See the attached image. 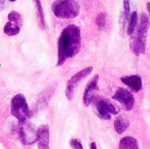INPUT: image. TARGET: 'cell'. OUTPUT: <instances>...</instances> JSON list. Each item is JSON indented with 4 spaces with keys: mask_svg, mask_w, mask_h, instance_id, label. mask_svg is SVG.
Wrapping results in <instances>:
<instances>
[{
    "mask_svg": "<svg viewBox=\"0 0 150 149\" xmlns=\"http://www.w3.org/2000/svg\"><path fill=\"white\" fill-rule=\"evenodd\" d=\"M9 22H14V23H22V18L21 15L18 12L12 11L8 14Z\"/></svg>",
    "mask_w": 150,
    "mask_h": 149,
    "instance_id": "19",
    "label": "cell"
},
{
    "mask_svg": "<svg viewBox=\"0 0 150 149\" xmlns=\"http://www.w3.org/2000/svg\"><path fill=\"white\" fill-rule=\"evenodd\" d=\"M21 26H22V23L8 22L4 26L3 31L8 36H15L20 32Z\"/></svg>",
    "mask_w": 150,
    "mask_h": 149,
    "instance_id": "14",
    "label": "cell"
},
{
    "mask_svg": "<svg viewBox=\"0 0 150 149\" xmlns=\"http://www.w3.org/2000/svg\"><path fill=\"white\" fill-rule=\"evenodd\" d=\"M119 149H139V145L135 138L125 136L122 138L119 143Z\"/></svg>",
    "mask_w": 150,
    "mask_h": 149,
    "instance_id": "12",
    "label": "cell"
},
{
    "mask_svg": "<svg viewBox=\"0 0 150 149\" xmlns=\"http://www.w3.org/2000/svg\"><path fill=\"white\" fill-rule=\"evenodd\" d=\"M123 5H124V10L122 14V18H123V23H126L129 21L130 16V6L129 0H123Z\"/></svg>",
    "mask_w": 150,
    "mask_h": 149,
    "instance_id": "17",
    "label": "cell"
},
{
    "mask_svg": "<svg viewBox=\"0 0 150 149\" xmlns=\"http://www.w3.org/2000/svg\"><path fill=\"white\" fill-rule=\"evenodd\" d=\"M107 14L105 12H101L98 14L96 18V24L99 30H103L106 23Z\"/></svg>",
    "mask_w": 150,
    "mask_h": 149,
    "instance_id": "16",
    "label": "cell"
},
{
    "mask_svg": "<svg viewBox=\"0 0 150 149\" xmlns=\"http://www.w3.org/2000/svg\"><path fill=\"white\" fill-rule=\"evenodd\" d=\"M52 11L58 18L70 19L79 14L80 6L74 0H57L53 3Z\"/></svg>",
    "mask_w": 150,
    "mask_h": 149,
    "instance_id": "3",
    "label": "cell"
},
{
    "mask_svg": "<svg viewBox=\"0 0 150 149\" xmlns=\"http://www.w3.org/2000/svg\"><path fill=\"white\" fill-rule=\"evenodd\" d=\"M19 136L24 144L29 145L37 141V130H35L27 121L20 123Z\"/></svg>",
    "mask_w": 150,
    "mask_h": 149,
    "instance_id": "6",
    "label": "cell"
},
{
    "mask_svg": "<svg viewBox=\"0 0 150 149\" xmlns=\"http://www.w3.org/2000/svg\"><path fill=\"white\" fill-rule=\"evenodd\" d=\"M35 5L37 7L38 13V16H39V20H40L41 26L42 28H45V18H44V12H43V8L41 4L40 0H35Z\"/></svg>",
    "mask_w": 150,
    "mask_h": 149,
    "instance_id": "18",
    "label": "cell"
},
{
    "mask_svg": "<svg viewBox=\"0 0 150 149\" xmlns=\"http://www.w3.org/2000/svg\"><path fill=\"white\" fill-rule=\"evenodd\" d=\"M11 2H15V1H16V0H10Z\"/></svg>",
    "mask_w": 150,
    "mask_h": 149,
    "instance_id": "24",
    "label": "cell"
},
{
    "mask_svg": "<svg viewBox=\"0 0 150 149\" xmlns=\"http://www.w3.org/2000/svg\"><path fill=\"white\" fill-rule=\"evenodd\" d=\"M50 130L47 125L41 126L37 130V141L38 149H49Z\"/></svg>",
    "mask_w": 150,
    "mask_h": 149,
    "instance_id": "10",
    "label": "cell"
},
{
    "mask_svg": "<svg viewBox=\"0 0 150 149\" xmlns=\"http://www.w3.org/2000/svg\"><path fill=\"white\" fill-rule=\"evenodd\" d=\"M149 25V19L146 14H142L141 22L139 24L138 30L137 35L131 42L130 46L132 51L137 56H139L145 52V46H146V37H147L148 30Z\"/></svg>",
    "mask_w": 150,
    "mask_h": 149,
    "instance_id": "2",
    "label": "cell"
},
{
    "mask_svg": "<svg viewBox=\"0 0 150 149\" xmlns=\"http://www.w3.org/2000/svg\"><path fill=\"white\" fill-rule=\"evenodd\" d=\"M96 109L99 117L103 120H110L112 115L117 114V109L105 99H99L96 104Z\"/></svg>",
    "mask_w": 150,
    "mask_h": 149,
    "instance_id": "8",
    "label": "cell"
},
{
    "mask_svg": "<svg viewBox=\"0 0 150 149\" xmlns=\"http://www.w3.org/2000/svg\"><path fill=\"white\" fill-rule=\"evenodd\" d=\"M90 149H98L97 148V145H96V143L94 142H93L90 144Z\"/></svg>",
    "mask_w": 150,
    "mask_h": 149,
    "instance_id": "22",
    "label": "cell"
},
{
    "mask_svg": "<svg viewBox=\"0 0 150 149\" xmlns=\"http://www.w3.org/2000/svg\"><path fill=\"white\" fill-rule=\"evenodd\" d=\"M69 145L73 149H84L81 141L78 139H71L69 141Z\"/></svg>",
    "mask_w": 150,
    "mask_h": 149,
    "instance_id": "20",
    "label": "cell"
},
{
    "mask_svg": "<svg viewBox=\"0 0 150 149\" xmlns=\"http://www.w3.org/2000/svg\"><path fill=\"white\" fill-rule=\"evenodd\" d=\"M93 67H86L85 69H81V71L78 72L76 74L73 76L72 78L69 79V81L67 84V88H66V96L69 100H72L74 94V91L76 87L78 85V83L81 81L82 79L87 77L92 72Z\"/></svg>",
    "mask_w": 150,
    "mask_h": 149,
    "instance_id": "5",
    "label": "cell"
},
{
    "mask_svg": "<svg viewBox=\"0 0 150 149\" xmlns=\"http://www.w3.org/2000/svg\"><path fill=\"white\" fill-rule=\"evenodd\" d=\"M137 22H138V15L137 12L134 11L130 14L129 18V25H128L127 29L128 35H133L137 26Z\"/></svg>",
    "mask_w": 150,
    "mask_h": 149,
    "instance_id": "15",
    "label": "cell"
},
{
    "mask_svg": "<svg viewBox=\"0 0 150 149\" xmlns=\"http://www.w3.org/2000/svg\"><path fill=\"white\" fill-rule=\"evenodd\" d=\"M122 83L127 85L130 89L134 92H139L142 89V78L138 75H131L126 76L121 78Z\"/></svg>",
    "mask_w": 150,
    "mask_h": 149,
    "instance_id": "11",
    "label": "cell"
},
{
    "mask_svg": "<svg viewBox=\"0 0 150 149\" xmlns=\"http://www.w3.org/2000/svg\"><path fill=\"white\" fill-rule=\"evenodd\" d=\"M147 6H148V11H149V3H148Z\"/></svg>",
    "mask_w": 150,
    "mask_h": 149,
    "instance_id": "23",
    "label": "cell"
},
{
    "mask_svg": "<svg viewBox=\"0 0 150 149\" xmlns=\"http://www.w3.org/2000/svg\"><path fill=\"white\" fill-rule=\"evenodd\" d=\"M81 48V30L76 25H69L61 34L58 43V66L77 54Z\"/></svg>",
    "mask_w": 150,
    "mask_h": 149,
    "instance_id": "1",
    "label": "cell"
},
{
    "mask_svg": "<svg viewBox=\"0 0 150 149\" xmlns=\"http://www.w3.org/2000/svg\"><path fill=\"white\" fill-rule=\"evenodd\" d=\"M129 122L121 116H119L114 121V129L118 134H122L129 128Z\"/></svg>",
    "mask_w": 150,
    "mask_h": 149,
    "instance_id": "13",
    "label": "cell"
},
{
    "mask_svg": "<svg viewBox=\"0 0 150 149\" xmlns=\"http://www.w3.org/2000/svg\"><path fill=\"white\" fill-rule=\"evenodd\" d=\"M6 2L7 0H0V11H3L6 6Z\"/></svg>",
    "mask_w": 150,
    "mask_h": 149,
    "instance_id": "21",
    "label": "cell"
},
{
    "mask_svg": "<svg viewBox=\"0 0 150 149\" xmlns=\"http://www.w3.org/2000/svg\"><path fill=\"white\" fill-rule=\"evenodd\" d=\"M11 112L19 123L25 122L30 116L29 107L26 102V97L21 93L15 95L12 98L11 103Z\"/></svg>",
    "mask_w": 150,
    "mask_h": 149,
    "instance_id": "4",
    "label": "cell"
},
{
    "mask_svg": "<svg viewBox=\"0 0 150 149\" xmlns=\"http://www.w3.org/2000/svg\"><path fill=\"white\" fill-rule=\"evenodd\" d=\"M98 80H99V76L95 75L86 85L83 97V102L86 106H89L91 104L94 93L98 90Z\"/></svg>",
    "mask_w": 150,
    "mask_h": 149,
    "instance_id": "9",
    "label": "cell"
},
{
    "mask_svg": "<svg viewBox=\"0 0 150 149\" xmlns=\"http://www.w3.org/2000/svg\"><path fill=\"white\" fill-rule=\"evenodd\" d=\"M113 99L118 101L126 111H129L133 109L135 103L133 95L129 90L124 88H119L116 91L115 94L113 96Z\"/></svg>",
    "mask_w": 150,
    "mask_h": 149,
    "instance_id": "7",
    "label": "cell"
}]
</instances>
